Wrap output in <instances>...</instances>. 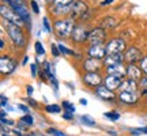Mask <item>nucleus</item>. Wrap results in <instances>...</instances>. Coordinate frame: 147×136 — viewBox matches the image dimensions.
Here are the masks:
<instances>
[{
  "label": "nucleus",
  "instance_id": "obj_1",
  "mask_svg": "<svg viewBox=\"0 0 147 136\" xmlns=\"http://www.w3.org/2000/svg\"><path fill=\"white\" fill-rule=\"evenodd\" d=\"M7 34L10 36L11 41L14 42V45L16 48H23L26 45V38H25V36H23V33H22L19 26H16L14 23L8 22V25H7Z\"/></svg>",
  "mask_w": 147,
  "mask_h": 136
},
{
  "label": "nucleus",
  "instance_id": "obj_2",
  "mask_svg": "<svg viewBox=\"0 0 147 136\" xmlns=\"http://www.w3.org/2000/svg\"><path fill=\"white\" fill-rule=\"evenodd\" d=\"M75 26L76 25H75L74 19H61V21L55 22V30L57 33V36L61 38H67L71 36Z\"/></svg>",
  "mask_w": 147,
  "mask_h": 136
},
{
  "label": "nucleus",
  "instance_id": "obj_3",
  "mask_svg": "<svg viewBox=\"0 0 147 136\" xmlns=\"http://www.w3.org/2000/svg\"><path fill=\"white\" fill-rule=\"evenodd\" d=\"M0 12H1V16H3L7 22H10V23H14V25H16V26H19V27L25 23V21L22 19L21 15H19L14 8H10V7H7V5L3 4L0 7Z\"/></svg>",
  "mask_w": 147,
  "mask_h": 136
},
{
  "label": "nucleus",
  "instance_id": "obj_4",
  "mask_svg": "<svg viewBox=\"0 0 147 136\" xmlns=\"http://www.w3.org/2000/svg\"><path fill=\"white\" fill-rule=\"evenodd\" d=\"M105 37H106L105 29H102V27H95V29H93L91 32H89V38H87V41L90 42V45H97V44H102V42L105 41Z\"/></svg>",
  "mask_w": 147,
  "mask_h": 136
},
{
  "label": "nucleus",
  "instance_id": "obj_5",
  "mask_svg": "<svg viewBox=\"0 0 147 136\" xmlns=\"http://www.w3.org/2000/svg\"><path fill=\"white\" fill-rule=\"evenodd\" d=\"M125 49V41L121 38H113L112 41L108 42L106 45V55L112 53H123Z\"/></svg>",
  "mask_w": 147,
  "mask_h": 136
},
{
  "label": "nucleus",
  "instance_id": "obj_6",
  "mask_svg": "<svg viewBox=\"0 0 147 136\" xmlns=\"http://www.w3.org/2000/svg\"><path fill=\"white\" fill-rule=\"evenodd\" d=\"M124 60H125L128 64H136L138 61H142L143 56L142 52L135 46H129L124 53Z\"/></svg>",
  "mask_w": 147,
  "mask_h": 136
},
{
  "label": "nucleus",
  "instance_id": "obj_7",
  "mask_svg": "<svg viewBox=\"0 0 147 136\" xmlns=\"http://www.w3.org/2000/svg\"><path fill=\"white\" fill-rule=\"evenodd\" d=\"M87 4L83 0H75L71 5V14L74 18H83V15L87 12Z\"/></svg>",
  "mask_w": 147,
  "mask_h": 136
},
{
  "label": "nucleus",
  "instance_id": "obj_8",
  "mask_svg": "<svg viewBox=\"0 0 147 136\" xmlns=\"http://www.w3.org/2000/svg\"><path fill=\"white\" fill-rule=\"evenodd\" d=\"M15 68H16V63L10 56L4 55V56L0 57V71H1V73L8 75V73H11Z\"/></svg>",
  "mask_w": 147,
  "mask_h": 136
},
{
  "label": "nucleus",
  "instance_id": "obj_9",
  "mask_svg": "<svg viewBox=\"0 0 147 136\" xmlns=\"http://www.w3.org/2000/svg\"><path fill=\"white\" fill-rule=\"evenodd\" d=\"M71 37H72V40L75 42L82 44V42L87 41V38H89V32L86 30V27H84L83 25H76L75 29H74L72 34H71Z\"/></svg>",
  "mask_w": 147,
  "mask_h": 136
},
{
  "label": "nucleus",
  "instance_id": "obj_10",
  "mask_svg": "<svg viewBox=\"0 0 147 136\" xmlns=\"http://www.w3.org/2000/svg\"><path fill=\"white\" fill-rule=\"evenodd\" d=\"M89 57L100 59L102 60L104 57H106V46L104 44H97V45H90L89 50H87Z\"/></svg>",
  "mask_w": 147,
  "mask_h": 136
},
{
  "label": "nucleus",
  "instance_id": "obj_11",
  "mask_svg": "<svg viewBox=\"0 0 147 136\" xmlns=\"http://www.w3.org/2000/svg\"><path fill=\"white\" fill-rule=\"evenodd\" d=\"M123 80L124 79L121 78V76H119V75H113V73H108L106 75V78L104 79V84H105L106 87L109 90H119V87L121 86V83H123Z\"/></svg>",
  "mask_w": 147,
  "mask_h": 136
},
{
  "label": "nucleus",
  "instance_id": "obj_12",
  "mask_svg": "<svg viewBox=\"0 0 147 136\" xmlns=\"http://www.w3.org/2000/svg\"><path fill=\"white\" fill-rule=\"evenodd\" d=\"M83 82L90 87H98L102 84L104 79L98 72H87L83 76Z\"/></svg>",
  "mask_w": 147,
  "mask_h": 136
},
{
  "label": "nucleus",
  "instance_id": "obj_13",
  "mask_svg": "<svg viewBox=\"0 0 147 136\" xmlns=\"http://www.w3.org/2000/svg\"><path fill=\"white\" fill-rule=\"evenodd\" d=\"M102 67V61L100 59H94V57H89L84 60L83 63V69L86 72H98Z\"/></svg>",
  "mask_w": 147,
  "mask_h": 136
},
{
  "label": "nucleus",
  "instance_id": "obj_14",
  "mask_svg": "<svg viewBox=\"0 0 147 136\" xmlns=\"http://www.w3.org/2000/svg\"><path fill=\"white\" fill-rule=\"evenodd\" d=\"M95 94L104 101H112V100H115L116 98V94L112 91V90L108 89L105 84H101V86H98V87H95Z\"/></svg>",
  "mask_w": 147,
  "mask_h": 136
},
{
  "label": "nucleus",
  "instance_id": "obj_15",
  "mask_svg": "<svg viewBox=\"0 0 147 136\" xmlns=\"http://www.w3.org/2000/svg\"><path fill=\"white\" fill-rule=\"evenodd\" d=\"M123 60H124V55L123 53H112V55H106L104 64H105L106 68H110L123 63Z\"/></svg>",
  "mask_w": 147,
  "mask_h": 136
},
{
  "label": "nucleus",
  "instance_id": "obj_16",
  "mask_svg": "<svg viewBox=\"0 0 147 136\" xmlns=\"http://www.w3.org/2000/svg\"><path fill=\"white\" fill-rule=\"evenodd\" d=\"M142 68L138 67L136 64H129L128 65V69H127V76L132 80H135V82H139V80H142Z\"/></svg>",
  "mask_w": 147,
  "mask_h": 136
},
{
  "label": "nucleus",
  "instance_id": "obj_17",
  "mask_svg": "<svg viewBox=\"0 0 147 136\" xmlns=\"http://www.w3.org/2000/svg\"><path fill=\"white\" fill-rule=\"evenodd\" d=\"M136 89H138V82H135V80H132V79H124L123 80V83H121V86L119 87V90H120V93H123V91H131V93H136Z\"/></svg>",
  "mask_w": 147,
  "mask_h": 136
},
{
  "label": "nucleus",
  "instance_id": "obj_18",
  "mask_svg": "<svg viewBox=\"0 0 147 136\" xmlns=\"http://www.w3.org/2000/svg\"><path fill=\"white\" fill-rule=\"evenodd\" d=\"M120 100L123 104L132 105L138 101V94L136 93H131V91H123V93H120Z\"/></svg>",
  "mask_w": 147,
  "mask_h": 136
},
{
  "label": "nucleus",
  "instance_id": "obj_19",
  "mask_svg": "<svg viewBox=\"0 0 147 136\" xmlns=\"http://www.w3.org/2000/svg\"><path fill=\"white\" fill-rule=\"evenodd\" d=\"M127 69H128V67H124V64H123V63L117 64V65H115V67L106 68V71H108V73L119 75V76H121V78H124V76L127 75Z\"/></svg>",
  "mask_w": 147,
  "mask_h": 136
},
{
  "label": "nucleus",
  "instance_id": "obj_20",
  "mask_svg": "<svg viewBox=\"0 0 147 136\" xmlns=\"http://www.w3.org/2000/svg\"><path fill=\"white\" fill-rule=\"evenodd\" d=\"M11 7H12V8H14V10H15L16 12L19 14V15H21V18L23 19V21L27 22V23H30V15H29V11H27L26 8L23 7V5L12 3V4H11Z\"/></svg>",
  "mask_w": 147,
  "mask_h": 136
},
{
  "label": "nucleus",
  "instance_id": "obj_21",
  "mask_svg": "<svg viewBox=\"0 0 147 136\" xmlns=\"http://www.w3.org/2000/svg\"><path fill=\"white\" fill-rule=\"evenodd\" d=\"M116 19L115 18H110V16H106L105 19H102L101 21V26L100 27H102V29H113V27L116 26Z\"/></svg>",
  "mask_w": 147,
  "mask_h": 136
},
{
  "label": "nucleus",
  "instance_id": "obj_22",
  "mask_svg": "<svg viewBox=\"0 0 147 136\" xmlns=\"http://www.w3.org/2000/svg\"><path fill=\"white\" fill-rule=\"evenodd\" d=\"M75 0H53V4L55 7H68L72 5V3Z\"/></svg>",
  "mask_w": 147,
  "mask_h": 136
},
{
  "label": "nucleus",
  "instance_id": "obj_23",
  "mask_svg": "<svg viewBox=\"0 0 147 136\" xmlns=\"http://www.w3.org/2000/svg\"><path fill=\"white\" fill-rule=\"evenodd\" d=\"M80 121H82V124H84V125L95 127V121L93 120L91 117H89V116H82V117H80Z\"/></svg>",
  "mask_w": 147,
  "mask_h": 136
},
{
  "label": "nucleus",
  "instance_id": "obj_24",
  "mask_svg": "<svg viewBox=\"0 0 147 136\" xmlns=\"http://www.w3.org/2000/svg\"><path fill=\"white\" fill-rule=\"evenodd\" d=\"M21 123H23V124H26L27 127H30L33 125V123H34V120H33V117L30 114H26V116H23V117H21Z\"/></svg>",
  "mask_w": 147,
  "mask_h": 136
},
{
  "label": "nucleus",
  "instance_id": "obj_25",
  "mask_svg": "<svg viewBox=\"0 0 147 136\" xmlns=\"http://www.w3.org/2000/svg\"><path fill=\"white\" fill-rule=\"evenodd\" d=\"M45 110L49 112V113H60V112H61L59 105H48L47 108H45Z\"/></svg>",
  "mask_w": 147,
  "mask_h": 136
},
{
  "label": "nucleus",
  "instance_id": "obj_26",
  "mask_svg": "<svg viewBox=\"0 0 147 136\" xmlns=\"http://www.w3.org/2000/svg\"><path fill=\"white\" fill-rule=\"evenodd\" d=\"M63 106H64V109H65L67 113H74V112H75V106H74L72 104H69L68 101H64Z\"/></svg>",
  "mask_w": 147,
  "mask_h": 136
},
{
  "label": "nucleus",
  "instance_id": "obj_27",
  "mask_svg": "<svg viewBox=\"0 0 147 136\" xmlns=\"http://www.w3.org/2000/svg\"><path fill=\"white\" fill-rule=\"evenodd\" d=\"M42 67H44V72L47 73V75H48V76H49L51 79H53V75L51 73V64H49V61H44Z\"/></svg>",
  "mask_w": 147,
  "mask_h": 136
},
{
  "label": "nucleus",
  "instance_id": "obj_28",
  "mask_svg": "<svg viewBox=\"0 0 147 136\" xmlns=\"http://www.w3.org/2000/svg\"><path fill=\"white\" fill-rule=\"evenodd\" d=\"M105 117H108V118H110V120H113V121H116V120H119L120 118V114L117 113V112H109V113H105Z\"/></svg>",
  "mask_w": 147,
  "mask_h": 136
},
{
  "label": "nucleus",
  "instance_id": "obj_29",
  "mask_svg": "<svg viewBox=\"0 0 147 136\" xmlns=\"http://www.w3.org/2000/svg\"><path fill=\"white\" fill-rule=\"evenodd\" d=\"M59 50H60V53H63V55H74L72 50H69V49H67V48L64 46V45H59Z\"/></svg>",
  "mask_w": 147,
  "mask_h": 136
},
{
  "label": "nucleus",
  "instance_id": "obj_30",
  "mask_svg": "<svg viewBox=\"0 0 147 136\" xmlns=\"http://www.w3.org/2000/svg\"><path fill=\"white\" fill-rule=\"evenodd\" d=\"M36 50L38 55H45V49L42 48V44L41 42H36Z\"/></svg>",
  "mask_w": 147,
  "mask_h": 136
},
{
  "label": "nucleus",
  "instance_id": "obj_31",
  "mask_svg": "<svg viewBox=\"0 0 147 136\" xmlns=\"http://www.w3.org/2000/svg\"><path fill=\"white\" fill-rule=\"evenodd\" d=\"M140 68H142V71L147 75V56L143 57V60L140 61Z\"/></svg>",
  "mask_w": 147,
  "mask_h": 136
},
{
  "label": "nucleus",
  "instance_id": "obj_32",
  "mask_svg": "<svg viewBox=\"0 0 147 136\" xmlns=\"http://www.w3.org/2000/svg\"><path fill=\"white\" fill-rule=\"evenodd\" d=\"M47 132H48V133H51V135H53V136H64V133L56 131V129H53V128H49Z\"/></svg>",
  "mask_w": 147,
  "mask_h": 136
},
{
  "label": "nucleus",
  "instance_id": "obj_33",
  "mask_svg": "<svg viewBox=\"0 0 147 136\" xmlns=\"http://www.w3.org/2000/svg\"><path fill=\"white\" fill-rule=\"evenodd\" d=\"M142 132L147 133V127H143V128H140V129H132V133H134V135H140Z\"/></svg>",
  "mask_w": 147,
  "mask_h": 136
},
{
  "label": "nucleus",
  "instance_id": "obj_34",
  "mask_svg": "<svg viewBox=\"0 0 147 136\" xmlns=\"http://www.w3.org/2000/svg\"><path fill=\"white\" fill-rule=\"evenodd\" d=\"M30 3H32L33 11H34L36 14H38V12H40V8H38V5H37V3H36V1H34V0H33V1H30Z\"/></svg>",
  "mask_w": 147,
  "mask_h": 136
},
{
  "label": "nucleus",
  "instance_id": "obj_35",
  "mask_svg": "<svg viewBox=\"0 0 147 136\" xmlns=\"http://www.w3.org/2000/svg\"><path fill=\"white\" fill-rule=\"evenodd\" d=\"M52 53H53V56H55V57H57L59 55H60L59 50H57V48H56V45H52Z\"/></svg>",
  "mask_w": 147,
  "mask_h": 136
},
{
  "label": "nucleus",
  "instance_id": "obj_36",
  "mask_svg": "<svg viewBox=\"0 0 147 136\" xmlns=\"http://www.w3.org/2000/svg\"><path fill=\"white\" fill-rule=\"evenodd\" d=\"M1 124H3V125H5V124H8V125H12L14 123H12L11 120H5V118H1Z\"/></svg>",
  "mask_w": 147,
  "mask_h": 136
},
{
  "label": "nucleus",
  "instance_id": "obj_37",
  "mask_svg": "<svg viewBox=\"0 0 147 136\" xmlns=\"http://www.w3.org/2000/svg\"><path fill=\"white\" fill-rule=\"evenodd\" d=\"M44 25H45V30H47V32H51V27H49V25H48L47 18H44Z\"/></svg>",
  "mask_w": 147,
  "mask_h": 136
},
{
  "label": "nucleus",
  "instance_id": "obj_38",
  "mask_svg": "<svg viewBox=\"0 0 147 136\" xmlns=\"http://www.w3.org/2000/svg\"><path fill=\"white\" fill-rule=\"evenodd\" d=\"M18 109H21V110H23V112H29V108H26L25 105H18Z\"/></svg>",
  "mask_w": 147,
  "mask_h": 136
},
{
  "label": "nucleus",
  "instance_id": "obj_39",
  "mask_svg": "<svg viewBox=\"0 0 147 136\" xmlns=\"http://www.w3.org/2000/svg\"><path fill=\"white\" fill-rule=\"evenodd\" d=\"M26 91H27V94H29V95H32L33 94V87H32V86H27Z\"/></svg>",
  "mask_w": 147,
  "mask_h": 136
},
{
  "label": "nucleus",
  "instance_id": "obj_40",
  "mask_svg": "<svg viewBox=\"0 0 147 136\" xmlns=\"http://www.w3.org/2000/svg\"><path fill=\"white\" fill-rule=\"evenodd\" d=\"M64 118H67V120H71V118H72V113H65V114H64Z\"/></svg>",
  "mask_w": 147,
  "mask_h": 136
},
{
  "label": "nucleus",
  "instance_id": "obj_41",
  "mask_svg": "<svg viewBox=\"0 0 147 136\" xmlns=\"http://www.w3.org/2000/svg\"><path fill=\"white\" fill-rule=\"evenodd\" d=\"M36 64H32V73H33V76H36Z\"/></svg>",
  "mask_w": 147,
  "mask_h": 136
},
{
  "label": "nucleus",
  "instance_id": "obj_42",
  "mask_svg": "<svg viewBox=\"0 0 147 136\" xmlns=\"http://www.w3.org/2000/svg\"><path fill=\"white\" fill-rule=\"evenodd\" d=\"M27 101H29V104L32 105V106H37V104H36V102H34V100H33V98H29V100H27Z\"/></svg>",
  "mask_w": 147,
  "mask_h": 136
},
{
  "label": "nucleus",
  "instance_id": "obj_43",
  "mask_svg": "<svg viewBox=\"0 0 147 136\" xmlns=\"http://www.w3.org/2000/svg\"><path fill=\"white\" fill-rule=\"evenodd\" d=\"M7 101H8V100H7V98H5L4 95H3V97H1V105H3V106H4V105L7 104Z\"/></svg>",
  "mask_w": 147,
  "mask_h": 136
},
{
  "label": "nucleus",
  "instance_id": "obj_44",
  "mask_svg": "<svg viewBox=\"0 0 147 136\" xmlns=\"http://www.w3.org/2000/svg\"><path fill=\"white\" fill-rule=\"evenodd\" d=\"M140 83H142V86H144V87H146V86H147V78L142 79V80H140Z\"/></svg>",
  "mask_w": 147,
  "mask_h": 136
},
{
  "label": "nucleus",
  "instance_id": "obj_45",
  "mask_svg": "<svg viewBox=\"0 0 147 136\" xmlns=\"http://www.w3.org/2000/svg\"><path fill=\"white\" fill-rule=\"evenodd\" d=\"M80 104H82V105H87V101L84 100V98H82V100H80Z\"/></svg>",
  "mask_w": 147,
  "mask_h": 136
},
{
  "label": "nucleus",
  "instance_id": "obj_46",
  "mask_svg": "<svg viewBox=\"0 0 147 136\" xmlns=\"http://www.w3.org/2000/svg\"><path fill=\"white\" fill-rule=\"evenodd\" d=\"M0 45H1V46H0V48H4V41H3V40L0 41Z\"/></svg>",
  "mask_w": 147,
  "mask_h": 136
},
{
  "label": "nucleus",
  "instance_id": "obj_47",
  "mask_svg": "<svg viewBox=\"0 0 147 136\" xmlns=\"http://www.w3.org/2000/svg\"><path fill=\"white\" fill-rule=\"evenodd\" d=\"M33 136H44V135H41V133H34Z\"/></svg>",
  "mask_w": 147,
  "mask_h": 136
},
{
  "label": "nucleus",
  "instance_id": "obj_48",
  "mask_svg": "<svg viewBox=\"0 0 147 136\" xmlns=\"http://www.w3.org/2000/svg\"><path fill=\"white\" fill-rule=\"evenodd\" d=\"M3 136H7V135H5V133H3Z\"/></svg>",
  "mask_w": 147,
  "mask_h": 136
},
{
  "label": "nucleus",
  "instance_id": "obj_49",
  "mask_svg": "<svg viewBox=\"0 0 147 136\" xmlns=\"http://www.w3.org/2000/svg\"><path fill=\"white\" fill-rule=\"evenodd\" d=\"M64 136H67V135H64Z\"/></svg>",
  "mask_w": 147,
  "mask_h": 136
}]
</instances>
